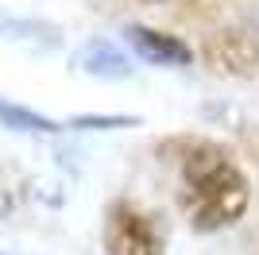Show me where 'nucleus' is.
<instances>
[{
  "label": "nucleus",
  "mask_w": 259,
  "mask_h": 255,
  "mask_svg": "<svg viewBox=\"0 0 259 255\" xmlns=\"http://www.w3.org/2000/svg\"><path fill=\"white\" fill-rule=\"evenodd\" d=\"M140 116H74L66 128L74 132H112V128H136Z\"/></svg>",
  "instance_id": "0eeeda50"
},
{
  "label": "nucleus",
  "mask_w": 259,
  "mask_h": 255,
  "mask_svg": "<svg viewBox=\"0 0 259 255\" xmlns=\"http://www.w3.org/2000/svg\"><path fill=\"white\" fill-rule=\"evenodd\" d=\"M74 70H81V74H89V77H105V81H128V77L136 74V66H132L128 54L116 51V47L105 42V39H89L85 47L74 54Z\"/></svg>",
  "instance_id": "39448f33"
},
{
  "label": "nucleus",
  "mask_w": 259,
  "mask_h": 255,
  "mask_svg": "<svg viewBox=\"0 0 259 255\" xmlns=\"http://www.w3.org/2000/svg\"><path fill=\"white\" fill-rule=\"evenodd\" d=\"M143 4H159V0H143Z\"/></svg>",
  "instance_id": "1a4fd4ad"
},
{
  "label": "nucleus",
  "mask_w": 259,
  "mask_h": 255,
  "mask_svg": "<svg viewBox=\"0 0 259 255\" xmlns=\"http://www.w3.org/2000/svg\"><path fill=\"white\" fill-rule=\"evenodd\" d=\"M182 147V212L194 232H221L236 224L251 201L240 166L213 139H178Z\"/></svg>",
  "instance_id": "f257e3e1"
},
{
  "label": "nucleus",
  "mask_w": 259,
  "mask_h": 255,
  "mask_svg": "<svg viewBox=\"0 0 259 255\" xmlns=\"http://www.w3.org/2000/svg\"><path fill=\"white\" fill-rule=\"evenodd\" d=\"M201 54L217 74H228V77H251L259 70V39L240 31V27H225V31L209 35Z\"/></svg>",
  "instance_id": "7ed1b4c3"
},
{
  "label": "nucleus",
  "mask_w": 259,
  "mask_h": 255,
  "mask_svg": "<svg viewBox=\"0 0 259 255\" xmlns=\"http://www.w3.org/2000/svg\"><path fill=\"white\" fill-rule=\"evenodd\" d=\"M162 240L155 217L136 209L132 201H112L105 212V255H162Z\"/></svg>",
  "instance_id": "f03ea898"
},
{
  "label": "nucleus",
  "mask_w": 259,
  "mask_h": 255,
  "mask_svg": "<svg viewBox=\"0 0 259 255\" xmlns=\"http://www.w3.org/2000/svg\"><path fill=\"white\" fill-rule=\"evenodd\" d=\"M124 42L151 66H190L194 62V47L186 39H178L170 31H155L147 23H128L124 27Z\"/></svg>",
  "instance_id": "20e7f679"
},
{
  "label": "nucleus",
  "mask_w": 259,
  "mask_h": 255,
  "mask_svg": "<svg viewBox=\"0 0 259 255\" xmlns=\"http://www.w3.org/2000/svg\"><path fill=\"white\" fill-rule=\"evenodd\" d=\"M8 212H12V193L0 186V221H8Z\"/></svg>",
  "instance_id": "6e6552de"
},
{
  "label": "nucleus",
  "mask_w": 259,
  "mask_h": 255,
  "mask_svg": "<svg viewBox=\"0 0 259 255\" xmlns=\"http://www.w3.org/2000/svg\"><path fill=\"white\" fill-rule=\"evenodd\" d=\"M0 124L12 128V132H27V136H58L62 124L43 112H35L27 105H16V101H0Z\"/></svg>",
  "instance_id": "423d86ee"
}]
</instances>
